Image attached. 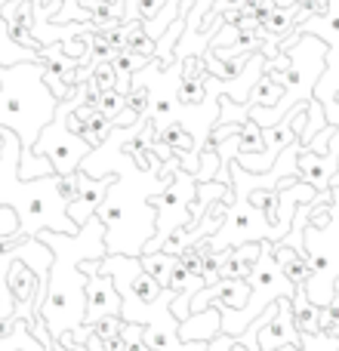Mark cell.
<instances>
[{"instance_id": "6da1fadb", "label": "cell", "mask_w": 339, "mask_h": 351, "mask_svg": "<svg viewBox=\"0 0 339 351\" xmlns=\"http://www.w3.org/2000/svg\"><path fill=\"white\" fill-rule=\"evenodd\" d=\"M121 173V182H111L105 200L99 204L96 216L105 222V243H108V256H136L139 259L145 253L148 241L158 234V210L152 200L167 191L173 176L164 173L158 160L148 167H139L130 152H121L117 160L102 167V176Z\"/></svg>"}, {"instance_id": "7a4b0ae2", "label": "cell", "mask_w": 339, "mask_h": 351, "mask_svg": "<svg viewBox=\"0 0 339 351\" xmlns=\"http://www.w3.org/2000/svg\"><path fill=\"white\" fill-rule=\"evenodd\" d=\"M37 237L53 250V268H49V284H47V299L40 305V317L47 324L49 336L59 342L62 336H71L84 327L90 274L80 271V265L86 259H105L108 256L105 222L99 216H90L80 225L78 234L40 231Z\"/></svg>"}, {"instance_id": "3957f363", "label": "cell", "mask_w": 339, "mask_h": 351, "mask_svg": "<svg viewBox=\"0 0 339 351\" xmlns=\"http://www.w3.org/2000/svg\"><path fill=\"white\" fill-rule=\"evenodd\" d=\"M47 68L43 62H16V65H0V127L12 130L22 142V160L19 176L25 182L53 176V160L34 154V145L40 133L56 117L62 99L49 90Z\"/></svg>"}, {"instance_id": "277c9868", "label": "cell", "mask_w": 339, "mask_h": 351, "mask_svg": "<svg viewBox=\"0 0 339 351\" xmlns=\"http://www.w3.org/2000/svg\"><path fill=\"white\" fill-rule=\"evenodd\" d=\"M3 148H0V206H12L19 213V237H34L40 231H62L78 234L80 225L68 216V197L62 191V176H40L25 182L19 176L22 160V142L12 130H3Z\"/></svg>"}, {"instance_id": "5b68a950", "label": "cell", "mask_w": 339, "mask_h": 351, "mask_svg": "<svg viewBox=\"0 0 339 351\" xmlns=\"http://www.w3.org/2000/svg\"><path fill=\"white\" fill-rule=\"evenodd\" d=\"M330 191L334 200L318 206L312 213V222L305 225V256L312 265V278L303 287L318 308L334 302L339 280V185Z\"/></svg>"}, {"instance_id": "8992f818", "label": "cell", "mask_w": 339, "mask_h": 351, "mask_svg": "<svg viewBox=\"0 0 339 351\" xmlns=\"http://www.w3.org/2000/svg\"><path fill=\"white\" fill-rule=\"evenodd\" d=\"M86 93H90V84H74V93L59 102L56 117L49 121V127L43 130L40 139H37V145H34V154L53 160V170L59 176H74L80 170V164H84V158H90V152L96 148L90 139H84L80 133H74L71 123H68L71 111L84 105Z\"/></svg>"}, {"instance_id": "52a82bcc", "label": "cell", "mask_w": 339, "mask_h": 351, "mask_svg": "<svg viewBox=\"0 0 339 351\" xmlns=\"http://www.w3.org/2000/svg\"><path fill=\"white\" fill-rule=\"evenodd\" d=\"M194 200H198V179H194V173L176 170L167 191L152 200V206L158 210V234L154 237H167L179 228H191Z\"/></svg>"}, {"instance_id": "ba28073f", "label": "cell", "mask_w": 339, "mask_h": 351, "mask_svg": "<svg viewBox=\"0 0 339 351\" xmlns=\"http://www.w3.org/2000/svg\"><path fill=\"white\" fill-rule=\"evenodd\" d=\"M99 262L102 259H86L80 265V271L90 274V284H86V317H84V327H96L102 324L105 317H121V293H117L115 280L108 274L99 271Z\"/></svg>"}, {"instance_id": "9c48e42d", "label": "cell", "mask_w": 339, "mask_h": 351, "mask_svg": "<svg viewBox=\"0 0 339 351\" xmlns=\"http://www.w3.org/2000/svg\"><path fill=\"white\" fill-rule=\"evenodd\" d=\"M284 346H303V336H299V330H296V317H293V299H278L274 317L259 330L262 351H274Z\"/></svg>"}, {"instance_id": "30bf717a", "label": "cell", "mask_w": 339, "mask_h": 351, "mask_svg": "<svg viewBox=\"0 0 339 351\" xmlns=\"http://www.w3.org/2000/svg\"><path fill=\"white\" fill-rule=\"evenodd\" d=\"M111 182H115L111 176L96 179V176L78 170V194H74V200H68V216H71L78 225H84L90 216H96V210L105 200V194H108Z\"/></svg>"}, {"instance_id": "8fae6325", "label": "cell", "mask_w": 339, "mask_h": 351, "mask_svg": "<svg viewBox=\"0 0 339 351\" xmlns=\"http://www.w3.org/2000/svg\"><path fill=\"white\" fill-rule=\"evenodd\" d=\"M222 333V311L219 305H210L204 311H194L188 321L179 324V339L182 342H210Z\"/></svg>"}, {"instance_id": "7c38bea8", "label": "cell", "mask_w": 339, "mask_h": 351, "mask_svg": "<svg viewBox=\"0 0 339 351\" xmlns=\"http://www.w3.org/2000/svg\"><path fill=\"white\" fill-rule=\"evenodd\" d=\"M293 317H296V330L303 333H321V308L309 299L303 284H296V293H293Z\"/></svg>"}, {"instance_id": "4fadbf2b", "label": "cell", "mask_w": 339, "mask_h": 351, "mask_svg": "<svg viewBox=\"0 0 339 351\" xmlns=\"http://www.w3.org/2000/svg\"><path fill=\"white\" fill-rule=\"evenodd\" d=\"M274 262L281 265V271L293 280V284H305L312 278V265H309V256L296 253L290 250L287 243H274Z\"/></svg>"}, {"instance_id": "5bb4252c", "label": "cell", "mask_w": 339, "mask_h": 351, "mask_svg": "<svg viewBox=\"0 0 339 351\" xmlns=\"http://www.w3.org/2000/svg\"><path fill=\"white\" fill-rule=\"evenodd\" d=\"M179 265H182V256L164 253V250L142 256V268H145V271L152 274L161 287H170V280H173V274H176V268H179Z\"/></svg>"}, {"instance_id": "9a60e30c", "label": "cell", "mask_w": 339, "mask_h": 351, "mask_svg": "<svg viewBox=\"0 0 339 351\" xmlns=\"http://www.w3.org/2000/svg\"><path fill=\"white\" fill-rule=\"evenodd\" d=\"M0 351H47L40 346V342L34 339V333H31V327L25 321H16V327H12V333L0 336Z\"/></svg>"}, {"instance_id": "2e32d148", "label": "cell", "mask_w": 339, "mask_h": 351, "mask_svg": "<svg viewBox=\"0 0 339 351\" xmlns=\"http://www.w3.org/2000/svg\"><path fill=\"white\" fill-rule=\"evenodd\" d=\"M321 333L336 336V339H339V280H336L334 302L324 305V308H321Z\"/></svg>"}, {"instance_id": "e0dca14e", "label": "cell", "mask_w": 339, "mask_h": 351, "mask_svg": "<svg viewBox=\"0 0 339 351\" xmlns=\"http://www.w3.org/2000/svg\"><path fill=\"white\" fill-rule=\"evenodd\" d=\"M303 351H339V339L327 333H303Z\"/></svg>"}, {"instance_id": "ac0fdd59", "label": "cell", "mask_w": 339, "mask_h": 351, "mask_svg": "<svg viewBox=\"0 0 339 351\" xmlns=\"http://www.w3.org/2000/svg\"><path fill=\"white\" fill-rule=\"evenodd\" d=\"M99 111H102L105 117L124 111V96H121V93H115V90H105L102 93V102H99Z\"/></svg>"}, {"instance_id": "d6986e66", "label": "cell", "mask_w": 339, "mask_h": 351, "mask_svg": "<svg viewBox=\"0 0 339 351\" xmlns=\"http://www.w3.org/2000/svg\"><path fill=\"white\" fill-rule=\"evenodd\" d=\"M237 346V336H229V333H219L216 339L207 342V351H235Z\"/></svg>"}]
</instances>
